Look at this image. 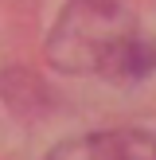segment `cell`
Instances as JSON below:
<instances>
[{
	"instance_id": "cell-1",
	"label": "cell",
	"mask_w": 156,
	"mask_h": 160,
	"mask_svg": "<svg viewBox=\"0 0 156 160\" xmlns=\"http://www.w3.org/2000/svg\"><path fill=\"white\" fill-rule=\"evenodd\" d=\"M51 62L78 74L137 82L156 70V47L140 39L137 20L117 0H70L51 31Z\"/></svg>"
},
{
	"instance_id": "cell-2",
	"label": "cell",
	"mask_w": 156,
	"mask_h": 160,
	"mask_svg": "<svg viewBox=\"0 0 156 160\" xmlns=\"http://www.w3.org/2000/svg\"><path fill=\"white\" fill-rule=\"evenodd\" d=\"M51 160H156V137L137 133V129L90 133L82 141L55 148Z\"/></svg>"
}]
</instances>
